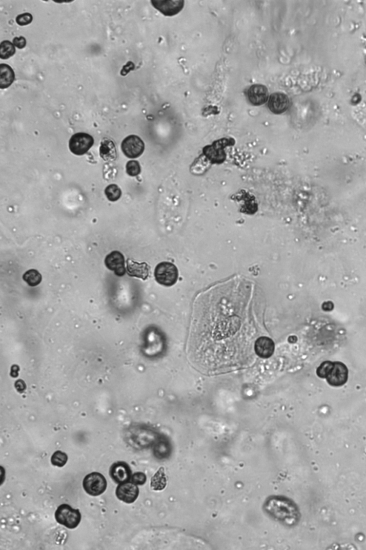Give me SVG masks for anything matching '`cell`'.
Segmentation results:
<instances>
[{
	"label": "cell",
	"mask_w": 366,
	"mask_h": 550,
	"mask_svg": "<svg viewBox=\"0 0 366 550\" xmlns=\"http://www.w3.org/2000/svg\"><path fill=\"white\" fill-rule=\"evenodd\" d=\"M110 477L117 484L128 482L131 481L132 470L128 463L117 462L114 463L110 468Z\"/></svg>",
	"instance_id": "10"
},
{
	"label": "cell",
	"mask_w": 366,
	"mask_h": 550,
	"mask_svg": "<svg viewBox=\"0 0 366 550\" xmlns=\"http://www.w3.org/2000/svg\"><path fill=\"white\" fill-rule=\"evenodd\" d=\"M68 461V456L66 453L61 451L54 452L51 457L52 465L57 467H63Z\"/></svg>",
	"instance_id": "24"
},
{
	"label": "cell",
	"mask_w": 366,
	"mask_h": 550,
	"mask_svg": "<svg viewBox=\"0 0 366 550\" xmlns=\"http://www.w3.org/2000/svg\"><path fill=\"white\" fill-rule=\"evenodd\" d=\"M32 20H33V17H32V14L24 13L18 15L16 18V22L21 26H25V25H30L32 23Z\"/></svg>",
	"instance_id": "26"
},
{
	"label": "cell",
	"mask_w": 366,
	"mask_h": 550,
	"mask_svg": "<svg viewBox=\"0 0 366 550\" xmlns=\"http://www.w3.org/2000/svg\"><path fill=\"white\" fill-rule=\"evenodd\" d=\"M126 270L130 277L146 280L150 276V267L146 262L139 263L128 259L127 260Z\"/></svg>",
	"instance_id": "15"
},
{
	"label": "cell",
	"mask_w": 366,
	"mask_h": 550,
	"mask_svg": "<svg viewBox=\"0 0 366 550\" xmlns=\"http://www.w3.org/2000/svg\"><path fill=\"white\" fill-rule=\"evenodd\" d=\"M254 349L255 353L262 358H268L274 353L275 344L268 337H260L255 341Z\"/></svg>",
	"instance_id": "16"
},
{
	"label": "cell",
	"mask_w": 366,
	"mask_h": 550,
	"mask_svg": "<svg viewBox=\"0 0 366 550\" xmlns=\"http://www.w3.org/2000/svg\"><path fill=\"white\" fill-rule=\"evenodd\" d=\"M268 106L273 113L276 115L283 113L289 108V98L282 92H275L270 96Z\"/></svg>",
	"instance_id": "13"
},
{
	"label": "cell",
	"mask_w": 366,
	"mask_h": 550,
	"mask_svg": "<svg viewBox=\"0 0 366 550\" xmlns=\"http://www.w3.org/2000/svg\"><path fill=\"white\" fill-rule=\"evenodd\" d=\"M14 72L10 65H0V88H9L14 81Z\"/></svg>",
	"instance_id": "18"
},
{
	"label": "cell",
	"mask_w": 366,
	"mask_h": 550,
	"mask_svg": "<svg viewBox=\"0 0 366 550\" xmlns=\"http://www.w3.org/2000/svg\"><path fill=\"white\" fill-rule=\"evenodd\" d=\"M105 264L107 268L114 272L118 277H123L126 275V260L121 252L113 251L109 254L105 258Z\"/></svg>",
	"instance_id": "11"
},
{
	"label": "cell",
	"mask_w": 366,
	"mask_h": 550,
	"mask_svg": "<svg viewBox=\"0 0 366 550\" xmlns=\"http://www.w3.org/2000/svg\"><path fill=\"white\" fill-rule=\"evenodd\" d=\"M211 163L208 161L207 158L204 154L200 156L198 159L195 160V162L191 166L192 173L195 174H202L208 169Z\"/></svg>",
	"instance_id": "20"
},
{
	"label": "cell",
	"mask_w": 366,
	"mask_h": 550,
	"mask_svg": "<svg viewBox=\"0 0 366 550\" xmlns=\"http://www.w3.org/2000/svg\"><path fill=\"white\" fill-rule=\"evenodd\" d=\"M126 172L130 177H136L139 175L141 172V168L138 161H128L126 164Z\"/></svg>",
	"instance_id": "25"
},
{
	"label": "cell",
	"mask_w": 366,
	"mask_h": 550,
	"mask_svg": "<svg viewBox=\"0 0 366 550\" xmlns=\"http://www.w3.org/2000/svg\"><path fill=\"white\" fill-rule=\"evenodd\" d=\"M152 5L164 15L172 17L176 15L182 10L185 2L183 0H163L151 1Z\"/></svg>",
	"instance_id": "12"
},
{
	"label": "cell",
	"mask_w": 366,
	"mask_h": 550,
	"mask_svg": "<svg viewBox=\"0 0 366 550\" xmlns=\"http://www.w3.org/2000/svg\"><path fill=\"white\" fill-rule=\"evenodd\" d=\"M16 50L14 44L11 42L5 41L0 44V58L3 60L8 59L15 53Z\"/></svg>",
	"instance_id": "22"
},
{
	"label": "cell",
	"mask_w": 366,
	"mask_h": 550,
	"mask_svg": "<svg viewBox=\"0 0 366 550\" xmlns=\"http://www.w3.org/2000/svg\"><path fill=\"white\" fill-rule=\"evenodd\" d=\"M26 40L23 37H14L13 39V44L14 46L17 47V48L19 49L24 48L25 45H26Z\"/></svg>",
	"instance_id": "28"
},
{
	"label": "cell",
	"mask_w": 366,
	"mask_h": 550,
	"mask_svg": "<svg viewBox=\"0 0 366 550\" xmlns=\"http://www.w3.org/2000/svg\"><path fill=\"white\" fill-rule=\"evenodd\" d=\"M105 194L109 201H117L122 195L119 187L116 184H110L105 188Z\"/></svg>",
	"instance_id": "23"
},
{
	"label": "cell",
	"mask_w": 366,
	"mask_h": 550,
	"mask_svg": "<svg viewBox=\"0 0 366 550\" xmlns=\"http://www.w3.org/2000/svg\"><path fill=\"white\" fill-rule=\"evenodd\" d=\"M147 481L146 475L143 472H136L132 476L131 482L136 485H143Z\"/></svg>",
	"instance_id": "27"
},
{
	"label": "cell",
	"mask_w": 366,
	"mask_h": 550,
	"mask_svg": "<svg viewBox=\"0 0 366 550\" xmlns=\"http://www.w3.org/2000/svg\"><path fill=\"white\" fill-rule=\"evenodd\" d=\"M121 148L127 157L136 159L140 157L144 152L145 143L139 136L131 135L123 140Z\"/></svg>",
	"instance_id": "8"
},
{
	"label": "cell",
	"mask_w": 366,
	"mask_h": 550,
	"mask_svg": "<svg viewBox=\"0 0 366 550\" xmlns=\"http://www.w3.org/2000/svg\"><path fill=\"white\" fill-rule=\"evenodd\" d=\"M23 279L31 287H36L42 282V275L37 270H30L24 274Z\"/></svg>",
	"instance_id": "21"
},
{
	"label": "cell",
	"mask_w": 366,
	"mask_h": 550,
	"mask_svg": "<svg viewBox=\"0 0 366 550\" xmlns=\"http://www.w3.org/2000/svg\"><path fill=\"white\" fill-rule=\"evenodd\" d=\"M139 494V488L137 485L132 482H128L119 484L116 489V497L119 500L126 503L132 504L138 498Z\"/></svg>",
	"instance_id": "9"
},
{
	"label": "cell",
	"mask_w": 366,
	"mask_h": 550,
	"mask_svg": "<svg viewBox=\"0 0 366 550\" xmlns=\"http://www.w3.org/2000/svg\"><path fill=\"white\" fill-rule=\"evenodd\" d=\"M167 486V477L165 468L160 467L152 477L150 486L154 491H162Z\"/></svg>",
	"instance_id": "19"
},
{
	"label": "cell",
	"mask_w": 366,
	"mask_h": 550,
	"mask_svg": "<svg viewBox=\"0 0 366 550\" xmlns=\"http://www.w3.org/2000/svg\"><path fill=\"white\" fill-rule=\"evenodd\" d=\"M269 96L268 88L263 85L256 84L252 85L247 91V97L249 102L255 106L264 105L267 102Z\"/></svg>",
	"instance_id": "14"
},
{
	"label": "cell",
	"mask_w": 366,
	"mask_h": 550,
	"mask_svg": "<svg viewBox=\"0 0 366 550\" xmlns=\"http://www.w3.org/2000/svg\"><path fill=\"white\" fill-rule=\"evenodd\" d=\"M178 275L177 267L171 262H160L155 268V279L163 286H173L177 282Z\"/></svg>",
	"instance_id": "5"
},
{
	"label": "cell",
	"mask_w": 366,
	"mask_h": 550,
	"mask_svg": "<svg viewBox=\"0 0 366 550\" xmlns=\"http://www.w3.org/2000/svg\"><path fill=\"white\" fill-rule=\"evenodd\" d=\"M264 508L270 516L287 525H293L298 521V509L287 499L271 497L265 504Z\"/></svg>",
	"instance_id": "1"
},
{
	"label": "cell",
	"mask_w": 366,
	"mask_h": 550,
	"mask_svg": "<svg viewBox=\"0 0 366 550\" xmlns=\"http://www.w3.org/2000/svg\"><path fill=\"white\" fill-rule=\"evenodd\" d=\"M235 141L231 138H224L215 141L210 146L205 147L202 154L211 163H222L226 159L225 148L234 144Z\"/></svg>",
	"instance_id": "4"
},
{
	"label": "cell",
	"mask_w": 366,
	"mask_h": 550,
	"mask_svg": "<svg viewBox=\"0 0 366 550\" xmlns=\"http://www.w3.org/2000/svg\"><path fill=\"white\" fill-rule=\"evenodd\" d=\"M99 155L105 161H113L117 159V151L115 143L111 139L105 138L99 147Z\"/></svg>",
	"instance_id": "17"
},
{
	"label": "cell",
	"mask_w": 366,
	"mask_h": 550,
	"mask_svg": "<svg viewBox=\"0 0 366 550\" xmlns=\"http://www.w3.org/2000/svg\"><path fill=\"white\" fill-rule=\"evenodd\" d=\"M54 517L58 523L70 529L77 527L82 520L79 510L72 509L71 506L67 504L58 506Z\"/></svg>",
	"instance_id": "3"
},
{
	"label": "cell",
	"mask_w": 366,
	"mask_h": 550,
	"mask_svg": "<svg viewBox=\"0 0 366 550\" xmlns=\"http://www.w3.org/2000/svg\"><path fill=\"white\" fill-rule=\"evenodd\" d=\"M318 376L326 378L331 386H340L345 384L349 377V370L340 362L323 363L317 370Z\"/></svg>",
	"instance_id": "2"
},
{
	"label": "cell",
	"mask_w": 366,
	"mask_h": 550,
	"mask_svg": "<svg viewBox=\"0 0 366 550\" xmlns=\"http://www.w3.org/2000/svg\"><path fill=\"white\" fill-rule=\"evenodd\" d=\"M83 488L85 492L92 497L103 495L106 491L108 482L102 473L92 472L83 479Z\"/></svg>",
	"instance_id": "6"
},
{
	"label": "cell",
	"mask_w": 366,
	"mask_h": 550,
	"mask_svg": "<svg viewBox=\"0 0 366 550\" xmlns=\"http://www.w3.org/2000/svg\"><path fill=\"white\" fill-rule=\"evenodd\" d=\"M94 144L92 136L85 132H78L72 136L69 142L70 151L76 156H83L86 154Z\"/></svg>",
	"instance_id": "7"
}]
</instances>
